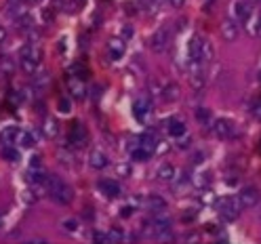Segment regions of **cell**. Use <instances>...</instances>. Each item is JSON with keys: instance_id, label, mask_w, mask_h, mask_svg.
Returning <instances> with one entry per match:
<instances>
[{"instance_id": "cell-11", "label": "cell", "mask_w": 261, "mask_h": 244, "mask_svg": "<svg viewBox=\"0 0 261 244\" xmlns=\"http://www.w3.org/2000/svg\"><path fill=\"white\" fill-rule=\"evenodd\" d=\"M133 112H135V116L139 120H145L150 116V112H152V103L150 99H145V97H139V99L133 103Z\"/></svg>"}, {"instance_id": "cell-27", "label": "cell", "mask_w": 261, "mask_h": 244, "mask_svg": "<svg viewBox=\"0 0 261 244\" xmlns=\"http://www.w3.org/2000/svg\"><path fill=\"white\" fill-rule=\"evenodd\" d=\"M36 198H38V194H36V196H32V192H23V200H25L28 204H32Z\"/></svg>"}, {"instance_id": "cell-1", "label": "cell", "mask_w": 261, "mask_h": 244, "mask_svg": "<svg viewBox=\"0 0 261 244\" xmlns=\"http://www.w3.org/2000/svg\"><path fill=\"white\" fill-rule=\"evenodd\" d=\"M46 192L51 194V198L59 204H70L74 200V192L72 187L63 181L59 177H48V183H46Z\"/></svg>"}, {"instance_id": "cell-5", "label": "cell", "mask_w": 261, "mask_h": 244, "mask_svg": "<svg viewBox=\"0 0 261 244\" xmlns=\"http://www.w3.org/2000/svg\"><path fill=\"white\" fill-rule=\"evenodd\" d=\"M230 17L238 23H247L251 17V3L249 0H234L230 7Z\"/></svg>"}, {"instance_id": "cell-13", "label": "cell", "mask_w": 261, "mask_h": 244, "mask_svg": "<svg viewBox=\"0 0 261 244\" xmlns=\"http://www.w3.org/2000/svg\"><path fill=\"white\" fill-rule=\"evenodd\" d=\"M17 126H7L3 133H0V143H3V148L7 145H17Z\"/></svg>"}, {"instance_id": "cell-7", "label": "cell", "mask_w": 261, "mask_h": 244, "mask_svg": "<svg viewBox=\"0 0 261 244\" xmlns=\"http://www.w3.org/2000/svg\"><path fill=\"white\" fill-rule=\"evenodd\" d=\"M240 213V202L238 198H223L219 202V215L225 219V221H234Z\"/></svg>"}, {"instance_id": "cell-25", "label": "cell", "mask_w": 261, "mask_h": 244, "mask_svg": "<svg viewBox=\"0 0 261 244\" xmlns=\"http://www.w3.org/2000/svg\"><path fill=\"white\" fill-rule=\"evenodd\" d=\"M61 225L65 232H78V219H65Z\"/></svg>"}, {"instance_id": "cell-21", "label": "cell", "mask_w": 261, "mask_h": 244, "mask_svg": "<svg viewBox=\"0 0 261 244\" xmlns=\"http://www.w3.org/2000/svg\"><path fill=\"white\" fill-rule=\"evenodd\" d=\"M3 156L9 162H19V152L15 150V145H7V148H3Z\"/></svg>"}, {"instance_id": "cell-19", "label": "cell", "mask_w": 261, "mask_h": 244, "mask_svg": "<svg viewBox=\"0 0 261 244\" xmlns=\"http://www.w3.org/2000/svg\"><path fill=\"white\" fill-rule=\"evenodd\" d=\"M145 204H148L150 210H165L167 202L162 200L160 196H156V194H152V196H148V200H145Z\"/></svg>"}, {"instance_id": "cell-33", "label": "cell", "mask_w": 261, "mask_h": 244, "mask_svg": "<svg viewBox=\"0 0 261 244\" xmlns=\"http://www.w3.org/2000/svg\"><path fill=\"white\" fill-rule=\"evenodd\" d=\"M249 3H259V0H249Z\"/></svg>"}, {"instance_id": "cell-24", "label": "cell", "mask_w": 261, "mask_h": 244, "mask_svg": "<svg viewBox=\"0 0 261 244\" xmlns=\"http://www.w3.org/2000/svg\"><path fill=\"white\" fill-rule=\"evenodd\" d=\"M249 32H251V36H259L261 38V13L257 15V19L253 21V28H249Z\"/></svg>"}, {"instance_id": "cell-16", "label": "cell", "mask_w": 261, "mask_h": 244, "mask_svg": "<svg viewBox=\"0 0 261 244\" xmlns=\"http://www.w3.org/2000/svg\"><path fill=\"white\" fill-rule=\"evenodd\" d=\"M167 131H169L171 137H181V135H186V124L181 120H177V118H171L167 122Z\"/></svg>"}, {"instance_id": "cell-22", "label": "cell", "mask_w": 261, "mask_h": 244, "mask_svg": "<svg viewBox=\"0 0 261 244\" xmlns=\"http://www.w3.org/2000/svg\"><path fill=\"white\" fill-rule=\"evenodd\" d=\"M179 97V89L175 87V85H169L167 89H165V99L167 101H173V99H177Z\"/></svg>"}, {"instance_id": "cell-14", "label": "cell", "mask_w": 261, "mask_h": 244, "mask_svg": "<svg viewBox=\"0 0 261 244\" xmlns=\"http://www.w3.org/2000/svg\"><path fill=\"white\" fill-rule=\"evenodd\" d=\"M99 189L106 194L110 198H116L120 196V185L116 181H112V179H106V181H99Z\"/></svg>"}, {"instance_id": "cell-28", "label": "cell", "mask_w": 261, "mask_h": 244, "mask_svg": "<svg viewBox=\"0 0 261 244\" xmlns=\"http://www.w3.org/2000/svg\"><path fill=\"white\" fill-rule=\"evenodd\" d=\"M59 107H61V112H70V101L61 99V101H59Z\"/></svg>"}, {"instance_id": "cell-6", "label": "cell", "mask_w": 261, "mask_h": 244, "mask_svg": "<svg viewBox=\"0 0 261 244\" xmlns=\"http://www.w3.org/2000/svg\"><path fill=\"white\" fill-rule=\"evenodd\" d=\"M202 48H204V40L200 36H192L190 44H188V61L190 66H202Z\"/></svg>"}, {"instance_id": "cell-2", "label": "cell", "mask_w": 261, "mask_h": 244, "mask_svg": "<svg viewBox=\"0 0 261 244\" xmlns=\"http://www.w3.org/2000/svg\"><path fill=\"white\" fill-rule=\"evenodd\" d=\"M40 61H42V51L34 44V42H28L21 48V68L28 74H34L40 68Z\"/></svg>"}, {"instance_id": "cell-20", "label": "cell", "mask_w": 261, "mask_h": 244, "mask_svg": "<svg viewBox=\"0 0 261 244\" xmlns=\"http://www.w3.org/2000/svg\"><path fill=\"white\" fill-rule=\"evenodd\" d=\"M17 145H21V148H32V145H34V139H32V135L28 131L19 128L17 131Z\"/></svg>"}, {"instance_id": "cell-3", "label": "cell", "mask_w": 261, "mask_h": 244, "mask_svg": "<svg viewBox=\"0 0 261 244\" xmlns=\"http://www.w3.org/2000/svg\"><path fill=\"white\" fill-rule=\"evenodd\" d=\"M156 141L150 137V135H141L139 139H137V148L133 150V160H137V162H145L152 154H154V145Z\"/></svg>"}, {"instance_id": "cell-30", "label": "cell", "mask_w": 261, "mask_h": 244, "mask_svg": "<svg viewBox=\"0 0 261 244\" xmlns=\"http://www.w3.org/2000/svg\"><path fill=\"white\" fill-rule=\"evenodd\" d=\"M198 118H200V120H202V122H206V120H208V118H211V116H208V112H206V114H204V112H202V110H198Z\"/></svg>"}, {"instance_id": "cell-26", "label": "cell", "mask_w": 261, "mask_h": 244, "mask_svg": "<svg viewBox=\"0 0 261 244\" xmlns=\"http://www.w3.org/2000/svg\"><path fill=\"white\" fill-rule=\"evenodd\" d=\"M253 116H255L257 120H261V97L253 103Z\"/></svg>"}, {"instance_id": "cell-8", "label": "cell", "mask_w": 261, "mask_h": 244, "mask_svg": "<svg viewBox=\"0 0 261 244\" xmlns=\"http://www.w3.org/2000/svg\"><path fill=\"white\" fill-rule=\"evenodd\" d=\"M213 133H215V137H219V139H232V137L236 135V126H234L232 120L219 118V120L213 122Z\"/></svg>"}, {"instance_id": "cell-10", "label": "cell", "mask_w": 261, "mask_h": 244, "mask_svg": "<svg viewBox=\"0 0 261 244\" xmlns=\"http://www.w3.org/2000/svg\"><path fill=\"white\" fill-rule=\"evenodd\" d=\"M238 32H240V23H238V21H234L232 17L227 19V21H223V25H221L223 40H227V42H234V40H236V36H238Z\"/></svg>"}, {"instance_id": "cell-23", "label": "cell", "mask_w": 261, "mask_h": 244, "mask_svg": "<svg viewBox=\"0 0 261 244\" xmlns=\"http://www.w3.org/2000/svg\"><path fill=\"white\" fill-rule=\"evenodd\" d=\"M44 135H46V137H55V135H57V122L46 120V124H44Z\"/></svg>"}, {"instance_id": "cell-18", "label": "cell", "mask_w": 261, "mask_h": 244, "mask_svg": "<svg viewBox=\"0 0 261 244\" xmlns=\"http://www.w3.org/2000/svg\"><path fill=\"white\" fill-rule=\"evenodd\" d=\"M70 139H72V143H76V145L85 143V139H87V131H85V126L76 124V126L72 128V133H70Z\"/></svg>"}, {"instance_id": "cell-4", "label": "cell", "mask_w": 261, "mask_h": 244, "mask_svg": "<svg viewBox=\"0 0 261 244\" xmlns=\"http://www.w3.org/2000/svg\"><path fill=\"white\" fill-rule=\"evenodd\" d=\"M171 38H173V34H171V28L169 25H162V28H158L154 34H152V38H150V46H152V51H165V48L171 44Z\"/></svg>"}, {"instance_id": "cell-31", "label": "cell", "mask_w": 261, "mask_h": 244, "mask_svg": "<svg viewBox=\"0 0 261 244\" xmlns=\"http://www.w3.org/2000/svg\"><path fill=\"white\" fill-rule=\"evenodd\" d=\"M3 225H5V215L0 213V227H3Z\"/></svg>"}, {"instance_id": "cell-9", "label": "cell", "mask_w": 261, "mask_h": 244, "mask_svg": "<svg viewBox=\"0 0 261 244\" xmlns=\"http://www.w3.org/2000/svg\"><path fill=\"white\" fill-rule=\"evenodd\" d=\"M238 202H240V208H253L259 202V192L255 187H244L238 194Z\"/></svg>"}, {"instance_id": "cell-32", "label": "cell", "mask_w": 261, "mask_h": 244, "mask_svg": "<svg viewBox=\"0 0 261 244\" xmlns=\"http://www.w3.org/2000/svg\"><path fill=\"white\" fill-rule=\"evenodd\" d=\"M257 78H259V83H261V70H259V74H257Z\"/></svg>"}, {"instance_id": "cell-15", "label": "cell", "mask_w": 261, "mask_h": 244, "mask_svg": "<svg viewBox=\"0 0 261 244\" xmlns=\"http://www.w3.org/2000/svg\"><path fill=\"white\" fill-rule=\"evenodd\" d=\"M108 55L116 61V59H120L122 55H124V40H110V44H108Z\"/></svg>"}, {"instance_id": "cell-17", "label": "cell", "mask_w": 261, "mask_h": 244, "mask_svg": "<svg viewBox=\"0 0 261 244\" xmlns=\"http://www.w3.org/2000/svg\"><path fill=\"white\" fill-rule=\"evenodd\" d=\"M175 177H177V169L173 165H162L158 169V179L160 181H175Z\"/></svg>"}, {"instance_id": "cell-29", "label": "cell", "mask_w": 261, "mask_h": 244, "mask_svg": "<svg viewBox=\"0 0 261 244\" xmlns=\"http://www.w3.org/2000/svg\"><path fill=\"white\" fill-rule=\"evenodd\" d=\"M169 3L173 5V9H179V7H184V5H186V0H169Z\"/></svg>"}, {"instance_id": "cell-12", "label": "cell", "mask_w": 261, "mask_h": 244, "mask_svg": "<svg viewBox=\"0 0 261 244\" xmlns=\"http://www.w3.org/2000/svg\"><path fill=\"white\" fill-rule=\"evenodd\" d=\"M89 165H91L93 169H97V171H101V169H106V167L110 165V160H108V156H106L103 152L95 150V152L89 154Z\"/></svg>"}]
</instances>
